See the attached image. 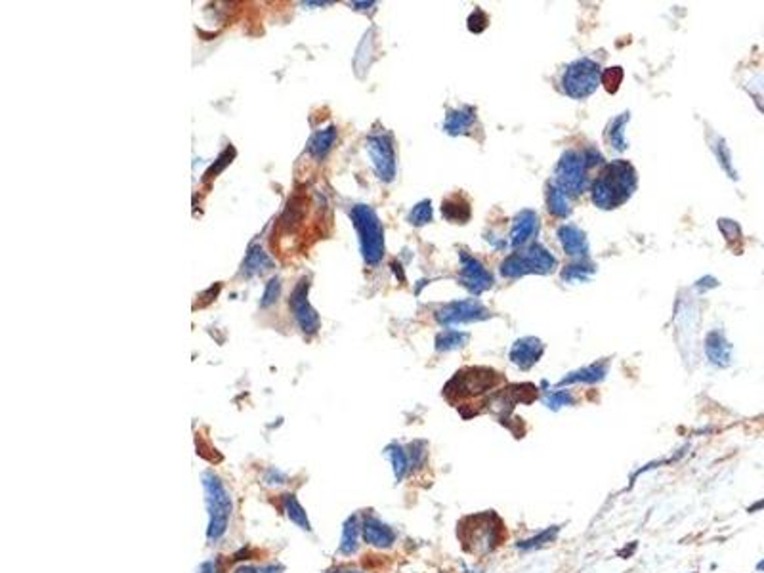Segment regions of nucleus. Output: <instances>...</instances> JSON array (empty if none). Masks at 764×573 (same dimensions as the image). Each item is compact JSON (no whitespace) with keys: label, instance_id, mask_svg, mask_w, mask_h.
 Segmentation results:
<instances>
[{"label":"nucleus","instance_id":"obj_6","mask_svg":"<svg viewBox=\"0 0 764 573\" xmlns=\"http://www.w3.org/2000/svg\"><path fill=\"white\" fill-rule=\"evenodd\" d=\"M586 159L577 151H566L560 157L554 172V184H556L568 197H575L583 191L586 182Z\"/></svg>","mask_w":764,"mask_h":573},{"label":"nucleus","instance_id":"obj_21","mask_svg":"<svg viewBox=\"0 0 764 573\" xmlns=\"http://www.w3.org/2000/svg\"><path fill=\"white\" fill-rule=\"evenodd\" d=\"M629 123V113H621V117H616V119L609 120V125L606 127V132H604V138L608 142L609 148L617 149V151H625L627 149V140H625V127Z\"/></svg>","mask_w":764,"mask_h":573},{"label":"nucleus","instance_id":"obj_2","mask_svg":"<svg viewBox=\"0 0 764 573\" xmlns=\"http://www.w3.org/2000/svg\"><path fill=\"white\" fill-rule=\"evenodd\" d=\"M203 489H205V501H207L208 510L207 539L208 543L215 544L228 531V524H230L231 516V499L226 485L222 484V480L212 472L203 474Z\"/></svg>","mask_w":764,"mask_h":573},{"label":"nucleus","instance_id":"obj_19","mask_svg":"<svg viewBox=\"0 0 764 573\" xmlns=\"http://www.w3.org/2000/svg\"><path fill=\"white\" fill-rule=\"evenodd\" d=\"M384 455L388 457L390 464H392L396 480L401 482L403 478L407 476L409 470H411V461H409L407 449H405V447H401L400 444H390V446L384 449Z\"/></svg>","mask_w":764,"mask_h":573},{"label":"nucleus","instance_id":"obj_10","mask_svg":"<svg viewBox=\"0 0 764 573\" xmlns=\"http://www.w3.org/2000/svg\"><path fill=\"white\" fill-rule=\"evenodd\" d=\"M460 281L472 295H482L493 285V276L483 268L480 260L470 256L467 251H460Z\"/></svg>","mask_w":764,"mask_h":573},{"label":"nucleus","instance_id":"obj_35","mask_svg":"<svg viewBox=\"0 0 764 573\" xmlns=\"http://www.w3.org/2000/svg\"><path fill=\"white\" fill-rule=\"evenodd\" d=\"M279 292H281V281L277 279V277H274V279H270V283L266 285V290H264V295H262V308H270V306L274 304L275 300H277V297H279Z\"/></svg>","mask_w":764,"mask_h":573},{"label":"nucleus","instance_id":"obj_36","mask_svg":"<svg viewBox=\"0 0 764 573\" xmlns=\"http://www.w3.org/2000/svg\"><path fill=\"white\" fill-rule=\"evenodd\" d=\"M231 157H233V149L228 148L226 151H224L222 155L218 157V164H216V168H210V171L207 172V178H215L216 174L222 171L226 164L231 163Z\"/></svg>","mask_w":764,"mask_h":573},{"label":"nucleus","instance_id":"obj_4","mask_svg":"<svg viewBox=\"0 0 764 573\" xmlns=\"http://www.w3.org/2000/svg\"><path fill=\"white\" fill-rule=\"evenodd\" d=\"M556 264V258L545 246L533 243V245L524 246L522 251H516L510 256H506L501 264V274L506 279H518L527 274L547 276L550 272H554Z\"/></svg>","mask_w":764,"mask_h":573},{"label":"nucleus","instance_id":"obj_15","mask_svg":"<svg viewBox=\"0 0 764 573\" xmlns=\"http://www.w3.org/2000/svg\"><path fill=\"white\" fill-rule=\"evenodd\" d=\"M705 354L712 365L728 367L732 363V346L720 331H711L705 338Z\"/></svg>","mask_w":764,"mask_h":573},{"label":"nucleus","instance_id":"obj_32","mask_svg":"<svg viewBox=\"0 0 764 573\" xmlns=\"http://www.w3.org/2000/svg\"><path fill=\"white\" fill-rule=\"evenodd\" d=\"M712 151L717 153V157H719V161L720 164L724 166V171L730 174V178H738L735 176V172L734 168H732V157H730V151H728L726 148V143H724V140H720V138H717V143L712 146Z\"/></svg>","mask_w":764,"mask_h":573},{"label":"nucleus","instance_id":"obj_14","mask_svg":"<svg viewBox=\"0 0 764 573\" xmlns=\"http://www.w3.org/2000/svg\"><path fill=\"white\" fill-rule=\"evenodd\" d=\"M558 241L564 249V253L572 258H586L588 256V241L585 231L579 230L573 223H564L558 230Z\"/></svg>","mask_w":764,"mask_h":573},{"label":"nucleus","instance_id":"obj_22","mask_svg":"<svg viewBox=\"0 0 764 573\" xmlns=\"http://www.w3.org/2000/svg\"><path fill=\"white\" fill-rule=\"evenodd\" d=\"M334 142H336V128L329 127L325 130H319L308 143V153L315 159H323L333 149Z\"/></svg>","mask_w":764,"mask_h":573},{"label":"nucleus","instance_id":"obj_16","mask_svg":"<svg viewBox=\"0 0 764 573\" xmlns=\"http://www.w3.org/2000/svg\"><path fill=\"white\" fill-rule=\"evenodd\" d=\"M474 125H476V109L474 107H470V105H462V107H459V109H451V111L447 113L444 128H446L447 134L459 136V134H467L468 130L474 127Z\"/></svg>","mask_w":764,"mask_h":573},{"label":"nucleus","instance_id":"obj_9","mask_svg":"<svg viewBox=\"0 0 764 573\" xmlns=\"http://www.w3.org/2000/svg\"><path fill=\"white\" fill-rule=\"evenodd\" d=\"M308 289H310V283H308L306 277H302L290 292L289 306L293 313H295L298 327L302 329L306 335H313V333H318L319 329V315L308 302Z\"/></svg>","mask_w":764,"mask_h":573},{"label":"nucleus","instance_id":"obj_28","mask_svg":"<svg viewBox=\"0 0 764 573\" xmlns=\"http://www.w3.org/2000/svg\"><path fill=\"white\" fill-rule=\"evenodd\" d=\"M304 216V201L302 197H293L281 216V226L285 230H295Z\"/></svg>","mask_w":764,"mask_h":573},{"label":"nucleus","instance_id":"obj_13","mask_svg":"<svg viewBox=\"0 0 764 573\" xmlns=\"http://www.w3.org/2000/svg\"><path fill=\"white\" fill-rule=\"evenodd\" d=\"M361 535H364L365 543L377 547V549H390L398 539V533L373 514L365 516L361 521Z\"/></svg>","mask_w":764,"mask_h":573},{"label":"nucleus","instance_id":"obj_37","mask_svg":"<svg viewBox=\"0 0 764 573\" xmlns=\"http://www.w3.org/2000/svg\"><path fill=\"white\" fill-rule=\"evenodd\" d=\"M281 570H277L275 566H266V567H243L239 570V573H277Z\"/></svg>","mask_w":764,"mask_h":573},{"label":"nucleus","instance_id":"obj_5","mask_svg":"<svg viewBox=\"0 0 764 573\" xmlns=\"http://www.w3.org/2000/svg\"><path fill=\"white\" fill-rule=\"evenodd\" d=\"M602 84V69L596 61L581 58L568 65L562 74V90L573 100H585Z\"/></svg>","mask_w":764,"mask_h":573},{"label":"nucleus","instance_id":"obj_24","mask_svg":"<svg viewBox=\"0 0 764 573\" xmlns=\"http://www.w3.org/2000/svg\"><path fill=\"white\" fill-rule=\"evenodd\" d=\"M547 207L554 216L558 218H566V216L572 212V207H570V197L560 189V187L550 182L547 186Z\"/></svg>","mask_w":764,"mask_h":573},{"label":"nucleus","instance_id":"obj_29","mask_svg":"<svg viewBox=\"0 0 764 573\" xmlns=\"http://www.w3.org/2000/svg\"><path fill=\"white\" fill-rule=\"evenodd\" d=\"M594 274L593 264H572L562 272V279L566 283H581V281H586L588 277Z\"/></svg>","mask_w":764,"mask_h":573},{"label":"nucleus","instance_id":"obj_38","mask_svg":"<svg viewBox=\"0 0 764 573\" xmlns=\"http://www.w3.org/2000/svg\"><path fill=\"white\" fill-rule=\"evenodd\" d=\"M199 573H222V570H220V564H218V562L210 560V562H205V564L199 567Z\"/></svg>","mask_w":764,"mask_h":573},{"label":"nucleus","instance_id":"obj_11","mask_svg":"<svg viewBox=\"0 0 764 573\" xmlns=\"http://www.w3.org/2000/svg\"><path fill=\"white\" fill-rule=\"evenodd\" d=\"M539 233V216L535 210H520L516 218L512 220V230H510V243L514 249L518 246H527Z\"/></svg>","mask_w":764,"mask_h":573},{"label":"nucleus","instance_id":"obj_20","mask_svg":"<svg viewBox=\"0 0 764 573\" xmlns=\"http://www.w3.org/2000/svg\"><path fill=\"white\" fill-rule=\"evenodd\" d=\"M359 533H361V524H359V520H357V516H350L348 520L344 521V528H342L338 552L344 554V556H352V554L357 551V539H359Z\"/></svg>","mask_w":764,"mask_h":573},{"label":"nucleus","instance_id":"obj_27","mask_svg":"<svg viewBox=\"0 0 764 573\" xmlns=\"http://www.w3.org/2000/svg\"><path fill=\"white\" fill-rule=\"evenodd\" d=\"M468 343L467 333H460V331H453V329H446L442 331L438 336H436V350L438 352H451L457 350L460 346H465Z\"/></svg>","mask_w":764,"mask_h":573},{"label":"nucleus","instance_id":"obj_26","mask_svg":"<svg viewBox=\"0 0 764 573\" xmlns=\"http://www.w3.org/2000/svg\"><path fill=\"white\" fill-rule=\"evenodd\" d=\"M558 533H560V526H549L547 529H543L541 533L529 537V539H524L516 543V549L520 551H535V549H541V547H547L552 541H556Z\"/></svg>","mask_w":764,"mask_h":573},{"label":"nucleus","instance_id":"obj_17","mask_svg":"<svg viewBox=\"0 0 764 573\" xmlns=\"http://www.w3.org/2000/svg\"><path fill=\"white\" fill-rule=\"evenodd\" d=\"M608 367V361H602V363L596 361V363L588 365V367H583V369L570 372L568 377L560 380V386H564V384H577V382H581V384H596V382L606 379Z\"/></svg>","mask_w":764,"mask_h":573},{"label":"nucleus","instance_id":"obj_3","mask_svg":"<svg viewBox=\"0 0 764 573\" xmlns=\"http://www.w3.org/2000/svg\"><path fill=\"white\" fill-rule=\"evenodd\" d=\"M352 220L359 235V245L364 260L375 266L384 256V231L377 212L367 205H356L352 209Z\"/></svg>","mask_w":764,"mask_h":573},{"label":"nucleus","instance_id":"obj_18","mask_svg":"<svg viewBox=\"0 0 764 573\" xmlns=\"http://www.w3.org/2000/svg\"><path fill=\"white\" fill-rule=\"evenodd\" d=\"M442 212H444V218L453 223H467L470 220V214H472L468 201L462 199L460 195H453V197L446 199L442 205Z\"/></svg>","mask_w":764,"mask_h":573},{"label":"nucleus","instance_id":"obj_31","mask_svg":"<svg viewBox=\"0 0 764 573\" xmlns=\"http://www.w3.org/2000/svg\"><path fill=\"white\" fill-rule=\"evenodd\" d=\"M409 222L415 223V226H424V223L432 222V203L421 201L419 205H415L413 210L409 212Z\"/></svg>","mask_w":764,"mask_h":573},{"label":"nucleus","instance_id":"obj_8","mask_svg":"<svg viewBox=\"0 0 764 573\" xmlns=\"http://www.w3.org/2000/svg\"><path fill=\"white\" fill-rule=\"evenodd\" d=\"M367 151H369L373 166L379 174V178L384 182H392L396 176V151H393L392 138L384 132L369 136Z\"/></svg>","mask_w":764,"mask_h":573},{"label":"nucleus","instance_id":"obj_1","mask_svg":"<svg viewBox=\"0 0 764 573\" xmlns=\"http://www.w3.org/2000/svg\"><path fill=\"white\" fill-rule=\"evenodd\" d=\"M638 186V176L634 166L625 159L611 161L604 164L600 174L596 176L591 189V199L594 207L602 210H611L629 201Z\"/></svg>","mask_w":764,"mask_h":573},{"label":"nucleus","instance_id":"obj_7","mask_svg":"<svg viewBox=\"0 0 764 573\" xmlns=\"http://www.w3.org/2000/svg\"><path fill=\"white\" fill-rule=\"evenodd\" d=\"M490 315V310L478 298H468V300H457V302L444 306L436 313V320L442 325H460V323H470V321H483Z\"/></svg>","mask_w":764,"mask_h":573},{"label":"nucleus","instance_id":"obj_34","mask_svg":"<svg viewBox=\"0 0 764 573\" xmlns=\"http://www.w3.org/2000/svg\"><path fill=\"white\" fill-rule=\"evenodd\" d=\"M409 461H411V469H416V466H423L424 461H426V441H413L411 446L407 447Z\"/></svg>","mask_w":764,"mask_h":573},{"label":"nucleus","instance_id":"obj_39","mask_svg":"<svg viewBox=\"0 0 764 573\" xmlns=\"http://www.w3.org/2000/svg\"><path fill=\"white\" fill-rule=\"evenodd\" d=\"M331 573H364V572H359V570H334V572Z\"/></svg>","mask_w":764,"mask_h":573},{"label":"nucleus","instance_id":"obj_30","mask_svg":"<svg viewBox=\"0 0 764 573\" xmlns=\"http://www.w3.org/2000/svg\"><path fill=\"white\" fill-rule=\"evenodd\" d=\"M545 405L549 407V409H562V407H568V405H573L575 403V398H573V394H570L568 390H554V392H550V394L545 395Z\"/></svg>","mask_w":764,"mask_h":573},{"label":"nucleus","instance_id":"obj_12","mask_svg":"<svg viewBox=\"0 0 764 573\" xmlns=\"http://www.w3.org/2000/svg\"><path fill=\"white\" fill-rule=\"evenodd\" d=\"M543 352H545V344L539 338L526 336V338H520V340L512 344L510 361L522 371H529L541 359Z\"/></svg>","mask_w":764,"mask_h":573},{"label":"nucleus","instance_id":"obj_33","mask_svg":"<svg viewBox=\"0 0 764 573\" xmlns=\"http://www.w3.org/2000/svg\"><path fill=\"white\" fill-rule=\"evenodd\" d=\"M621 81H623V71H621V68H609L606 71H602V84L611 94L619 88Z\"/></svg>","mask_w":764,"mask_h":573},{"label":"nucleus","instance_id":"obj_25","mask_svg":"<svg viewBox=\"0 0 764 573\" xmlns=\"http://www.w3.org/2000/svg\"><path fill=\"white\" fill-rule=\"evenodd\" d=\"M272 268V260L260 246H253L243 262V274L245 276H262L266 269Z\"/></svg>","mask_w":764,"mask_h":573},{"label":"nucleus","instance_id":"obj_40","mask_svg":"<svg viewBox=\"0 0 764 573\" xmlns=\"http://www.w3.org/2000/svg\"><path fill=\"white\" fill-rule=\"evenodd\" d=\"M757 572H764V558L757 564Z\"/></svg>","mask_w":764,"mask_h":573},{"label":"nucleus","instance_id":"obj_23","mask_svg":"<svg viewBox=\"0 0 764 573\" xmlns=\"http://www.w3.org/2000/svg\"><path fill=\"white\" fill-rule=\"evenodd\" d=\"M281 506H283V512L287 514V518H289L293 524H297L298 528L300 529H304V531H310V520H308V514H306V510L302 508V505L298 503L297 497L293 495V493H287V495H283L281 497Z\"/></svg>","mask_w":764,"mask_h":573}]
</instances>
